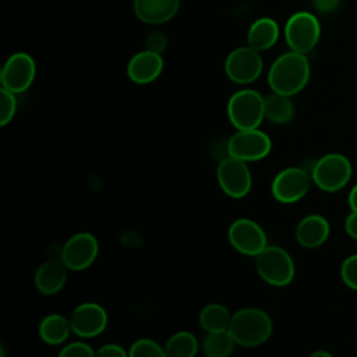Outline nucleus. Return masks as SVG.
<instances>
[{
	"label": "nucleus",
	"mask_w": 357,
	"mask_h": 357,
	"mask_svg": "<svg viewBox=\"0 0 357 357\" xmlns=\"http://www.w3.org/2000/svg\"><path fill=\"white\" fill-rule=\"evenodd\" d=\"M310 79V63L305 54L287 52L279 56L268 73V84L276 93L293 96L304 89Z\"/></svg>",
	"instance_id": "nucleus-1"
},
{
	"label": "nucleus",
	"mask_w": 357,
	"mask_h": 357,
	"mask_svg": "<svg viewBox=\"0 0 357 357\" xmlns=\"http://www.w3.org/2000/svg\"><path fill=\"white\" fill-rule=\"evenodd\" d=\"M272 328V321L265 311L241 308L231 315L229 332L237 344L254 347L269 339Z\"/></svg>",
	"instance_id": "nucleus-2"
},
{
	"label": "nucleus",
	"mask_w": 357,
	"mask_h": 357,
	"mask_svg": "<svg viewBox=\"0 0 357 357\" xmlns=\"http://www.w3.org/2000/svg\"><path fill=\"white\" fill-rule=\"evenodd\" d=\"M227 116L237 130L258 128L265 117V96L255 89L233 93L227 103Z\"/></svg>",
	"instance_id": "nucleus-3"
},
{
	"label": "nucleus",
	"mask_w": 357,
	"mask_h": 357,
	"mask_svg": "<svg viewBox=\"0 0 357 357\" xmlns=\"http://www.w3.org/2000/svg\"><path fill=\"white\" fill-rule=\"evenodd\" d=\"M255 268L259 276L272 286H286L294 278V262L283 248L266 245L255 257Z\"/></svg>",
	"instance_id": "nucleus-4"
},
{
	"label": "nucleus",
	"mask_w": 357,
	"mask_h": 357,
	"mask_svg": "<svg viewBox=\"0 0 357 357\" xmlns=\"http://www.w3.org/2000/svg\"><path fill=\"white\" fill-rule=\"evenodd\" d=\"M351 163L340 153H328L312 167V181L324 191L335 192L343 188L351 177Z\"/></svg>",
	"instance_id": "nucleus-5"
},
{
	"label": "nucleus",
	"mask_w": 357,
	"mask_h": 357,
	"mask_svg": "<svg viewBox=\"0 0 357 357\" xmlns=\"http://www.w3.org/2000/svg\"><path fill=\"white\" fill-rule=\"evenodd\" d=\"M321 36V25L317 17L308 11L294 13L286 22L284 38L289 47L297 53L311 52Z\"/></svg>",
	"instance_id": "nucleus-6"
},
{
	"label": "nucleus",
	"mask_w": 357,
	"mask_h": 357,
	"mask_svg": "<svg viewBox=\"0 0 357 357\" xmlns=\"http://www.w3.org/2000/svg\"><path fill=\"white\" fill-rule=\"evenodd\" d=\"M272 148L271 138L258 128L238 130L227 142L229 156L244 162H254L264 159Z\"/></svg>",
	"instance_id": "nucleus-7"
},
{
	"label": "nucleus",
	"mask_w": 357,
	"mask_h": 357,
	"mask_svg": "<svg viewBox=\"0 0 357 357\" xmlns=\"http://www.w3.org/2000/svg\"><path fill=\"white\" fill-rule=\"evenodd\" d=\"M262 59L259 52L250 46H241L231 50L225 63V71L230 81L236 84L254 82L262 73Z\"/></svg>",
	"instance_id": "nucleus-8"
},
{
	"label": "nucleus",
	"mask_w": 357,
	"mask_h": 357,
	"mask_svg": "<svg viewBox=\"0 0 357 357\" xmlns=\"http://www.w3.org/2000/svg\"><path fill=\"white\" fill-rule=\"evenodd\" d=\"M216 174L220 188L229 197L243 198L250 192L251 173L244 160L227 156L220 160Z\"/></svg>",
	"instance_id": "nucleus-9"
},
{
	"label": "nucleus",
	"mask_w": 357,
	"mask_h": 357,
	"mask_svg": "<svg viewBox=\"0 0 357 357\" xmlns=\"http://www.w3.org/2000/svg\"><path fill=\"white\" fill-rule=\"evenodd\" d=\"M33 59L22 52L11 54L1 70V85L13 93L25 92L35 79Z\"/></svg>",
	"instance_id": "nucleus-10"
},
{
	"label": "nucleus",
	"mask_w": 357,
	"mask_h": 357,
	"mask_svg": "<svg viewBox=\"0 0 357 357\" xmlns=\"http://www.w3.org/2000/svg\"><path fill=\"white\" fill-rule=\"evenodd\" d=\"M98 240L88 231L71 236L61 248V261L71 271L86 269L98 255Z\"/></svg>",
	"instance_id": "nucleus-11"
},
{
	"label": "nucleus",
	"mask_w": 357,
	"mask_h": 357,
	"mask_svg": "<svg viewBox=\"0 0 357 357\" xmlns=\"http://www.w3.org/2000/svg\"><path fill=\"white\" fill-rule=\"evenodd\" d=\"M229 241L241 254L257 257L268 244L264 229L248 218L234 220L229 227Z\"/></svg>",
	"instance_id": "nucleus-12"
},
{
	"label": "nucleus",
	"mask_w": 357,
	"mask_h": 357,
	"mask_svg": "<svg viewBox=\"0 0 357 357\" xmlns=\"http://www.w3.org/2000/svg\"><path fill=\"white\" fill-rule=\"evenodd\" d=\"M311 178L301 167H287L276 174L272 181V195L283 204L301 199L310 190Z\"/></svg>",
	"instance_id": "nucleus-13"
},
{
	"label": "nucleus",
	"mask_w": 357,
	"mask_h": 357,
	"mask_svg": "<svg viewBox=\"0 0 357 357\" xmlns=\"http://www.w3.org/2000/svg\"><path fill=\"white\" fill-rule=\"evenodd\" d=\"M68 319L73 332L81 337L98 336L107 325V314L105 308L96 303L77 305Z\"/></svg>",
	"instance_id": "nucleus-14"
},
{
	"label": "nucleus",
	"mask_w": 357,
	"mask_h": 357,
	"mask_svg": "<svg viewBox=\"0 0 357 357\" xmlns=\"http://www.w3.org/2000/svg\"><path fill=\"white\" fill-rule=\"evenodd\" d=\"M162 68V56L145 49L131 57L127 66V74L128 78L135 84H149L160 75Z\"/></svg>",
	"instance_id": "nucleus-15"
},
{
	"label": "nucleus",
	"mask_w": 357,
	"mask_h": 357,
	"mask_svg": "<svg viewBox=\"0 0 357 357\" xmlns=\"http://www.w3.org/2000/svg\"><path fill=\"white\" fill-rule=\"evenodd\" d=\"M180 0H134V14L146 24H163L178 11Z\"/></svg>",
	"instance_id": "nucleus-16"
},
{
	"label": "nucleus",
	"mask_w": 357,
	"mask_h": 357,
	"mask_svg": "<svg viewBox=\"0 0 357 357\" xmlns=\"http://www.w3.org/2000/svg\"><path fill=\"white\" fill-rule=\"evenodd\" d=\"M329 231V223L324 216L308 215L298 222L296 227V240L305 248H315L328 240Z\"/></svg>",
	"instance_id": "nucleus-17"
},
{
	"label": "nucleus",
	"mask_w": 357,
	"mask_h": 357,
	"mask_svg": "<svg viewBox=\"0 0 357 357\" xmlns=\"http://www.w3.org/2000/svg\"><path fill=\"white\" fill-rule=\"evenodd\" d=\"M67 269L68 268L63 264L61 259H49L43 262L35 273L36 289L45 296L56 294L66 284Z\"/></svg>",
	"instance_id": "nucleus-18"
},
{
	"label": "nucleus",
	"mask_w": 357,
	"mask_h": 357,
	"mask_svg": "<svg viewBox=\"0 0 357 357\" xmlns=\"http://www.w3.org/2000/svg\"><path fill=\"white\" fill-rule=\"evenodd\" d=\"M279 38L278 22L272 18L264 17L254 21L247 33L248 46L257 52L271 49Z\"/></svg>",
	"instance_id": "nucleus-19"
},
{
	"label": "nucleus",
	"mask_w": 357,
	"mask_h": 357,
	"mask_svg": "<svg viewBox=\"0 0 357 357\" xmlns=\"http://www.w3.org/2000/svg\"><path fill=\"white\" fill-rule=\"evenodd\" d=\"M70 319L60 314L46 315L39 324V336L47 344H60L67 340L71 332Z\"/></svg>",
	"instance_id": "nucleus-20"
},
{
	"label": "nucleus",
	"mask_w": 357,
	"mask_h": 357,
	"mask_svg": "<svg viewBox=\"0 0 357 357\" xmlns=\"http://www.w3.org/2000/svg\"><path fill=\"white\" fill-rule=\"evenodd\" d=\"M294 106L289 96L280 93H271L265 96V117L275 124H286L291 120Z\"/></svg>",
	"instance_id": "nucleus-21"
},
{
	"label": "nucleus",
	"mask_w": 357,
	"mask_h": 357,
	"mask_svg": "<svg viewBox=\"0 0 357 357\" xmlns=\"http://www.w3.org/2000/svg\"><path fill=\"white\" fill-rule=\"evenodd\" d=\"M199 325L206 332H218L229 329L231 315L229 310L222 304H208L199 312Z\"/></svg>",
	"instance_id": "nucleus-22"
},
{
	"label": "nucleus",
	"mask_w": 357,
	"mask_h": 357,
	"mask_svg": "<svg viewBox=\"0 0 357 357\" xmlns=\"http://www.w3.org/2000/svg\"><path fill=\"white\" fill-rule=\"evenodd\" d=\"M234 339L230 335L229 329L208 332L204 339L202 350L206 357H229L234 349Z\"/></svg>",
	"instance_id": "nucleus-23"
},
{
	"label": "nucleus",
	"mask_w": 357,
	"mask_h": 357,
	"mask_svg": "<svg viewBox=\"0 0 357 357\" xmlns=\"http://www.w3.org/2000/svg\"><path fill=\"white\" fill-rule=\"evenodd\" d=\"M197 351L198 340L187 331H180L170 336L165 346L166 357H195Z\"/></svg>",
	"instance_id": "nucleus-24"
},
{
	"label": "nucleus",
	"mask_w": 357,
	"mask_h": 357,
	"mask_svg": "<svg viewBox=\"0 0 357 357\" xmlns=\"http://www.w3.org/2000/svg\"><path fill=\"white\" fill-rule=\"evenodd\" d=\"M128 357H166V353L165 347H160L155 340L138 339L131 344Z\"/></svg>",
	"instance_id": "nucleus-25"
},
{
	"label": "nucleus",
	"mask_w": 357,
	"mask_h": 357,
	"mask_svg": "<svg viewBox=\"0 0 357 357\" xmlns=\"http://www.w3.org/2000/svg\"><path fill=\"white\" fill-rule=\"evenodd\" d=\"M17 110L15 93L10 92L6 88L0 89V126L8 124Z\"/></svg>",
	"instance_id": "nucleus-26"
},
{
	"label": "nucleus",
	"mask_w": 357,
	"mask_h": 357,
	"mask_svg": "<svg viewBox=\"0 0 357 357\" xmlns=\"http://www.w3.org/2000/svg\"><path fill=\"white\" fill-rule=\"evenodd\" d=\"M340 276L344 284L357 290V254L347 257L340 266Z\"/></svg>",
	"instance_id": "nucleus-27"
},
{
	"label": "nucleus",
	"mask_w": 357,
	"mask_h": 357,
	"mask_svg": "<svg viewBox=\"0 0 357 357\" xmlns=\"http://www.w3.org/2000/svg\"><path fill=\"white\" fill-rule=\"evenodd\" d=\"M57 357H95V351L85 342H73L64 346Z\"/></svg>",
	"instance_id": "nucleus-28"
},
{
	"label": "nucleus",
	"mask_w": 357,
	"mask_h": 357,
	"mask_svg": "<svg viewBox=\"0 0 357 357\" xmlns=\"http://www.w3.org/2000/svg\"><path fill=\"white\" fill-rule=\"evenodd\" d=\"M167 43H169V39L162 31H153L145 39L146 50L153 52V53H159V54H162L166 50Z\"/></svg>",
	"instance_id": "nucleus-29"
},
{
	"label": "nucleus",
	"mask_w": 357,
	"mask_h": 357,
	"mask_svg": "<svg viewBox=\"0 0 357 357\" xmlns=\"http://www.w3.org/2000/svg\"><path fill=\"white\" fill-rule=\"evenodd\" d=\"M95 357H128V353L119 344L107 343L95 351Z\"/></svg>",
	"instance_id": "nucleus-30"
},
{
	"label": "nucleus",
	"mask_w": 357,
	"mask_h": 357,
	"mask_svg": "<svg viewBox=\"0 0 357 357\" xmlns=\"http://www.w3.org/2000/svg\"><path fill=\"white\" fill-rule=\"evenodd\" d=\"M314 8L322 14L333 13L339 8L342 0H311Z\"/></svg>",
	"instance_id": "nucleus-31"
},
{
	"label": "nucleus",
	"mask_w": 357,
	"mask_h": 357,
	"mask_svg": "<svg viewBox=\"0 0 357 357\" xmlns=\"http://www.w3.org/2000/svg\"><path fill=\"white\" fill-rule=\"evenodd\" d=\"M344 229L351 238L357 240V212L356 211H351V213L346 218Z\"/></svg>",
	"instance_id": "nucleus-32"
},
{
	"label": "nucleus",
	"mask_w": 357,
	"mask_h": 357,
	"mask_svg": "<svg viewBox=\"0 0 357 357\" xmlns=\"http://www.w3.org/2000/svg\"><path fill=\"white\" fill-rule=\"evenodd\" d=\"M347 202H349L350 209L357 212V184L351 188V191L349 194V198H347Z\"/></svg>",
	"instance_id": "nucleus-33"
},
{
	"label": "nucleus",
	"mask_w": 357,
	"mask_h": 357,
	"mask_svg": "<svg viewBox=\"0 0 357 357\" xmlns=\"http://www.w3.org/2000/svg\"><path fill=\"white\" fill-rule=\"evenodd\" d=\"M310 357H333L329 351H325V350H317L314 353H311Z\"/></svg>",
	"instance_id": "nucleus-34"
},
{
	"label": "nucleus",
	"mask_w": 357,
	"mask_h": 357,
	"mask_svg": "<svg viewBox=\"0 0 357 357\" xmlns=\"http://www.w3.org/2000/svg\"><path fill=\"white\" fill-rule=\"evenodd\" d=\"M0 357H4V349L1 347V353H0Z\"/></svg>",
	"instance_id": "nucleus-35"
}]
</instances>
